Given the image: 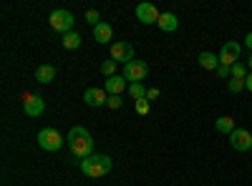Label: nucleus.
Returning <instances> with one entry per match:
<instances>
[{
	"instance_id": "obj_1",
	"label": "nucleus",
	"mask_w": 252,
	"mask_h": 186,
	"mask_svg": "<svg viewBox=\"0 0 252 186\" xmlns=\"http://www.w3.org/2000/svg\"><path fill=\"white\" fill-rule=\"evenodd\" d=\"M68 149H71V154L76 156V159H89V156H94V138H91V133L83 129V126H73L71 131H68Z\"/></svg>"
},
{
	"instance_id": "obj_2",
	"label": "nucleus",
	"mask_w": 252,
	"mask_h": 186,
	"mask_svg": "<svg viewBox=\"0 0 252 186\" xmlns=\"http://www.w3.org/2000/svg\"><path fill=\"white\" fill-rule=\"evenodd\" d=\"M111 159L106 156V154H94V156H89V159H83L81 161V171L86 174V176H91V179H101V176H106L109 171H111Z\"/></svg>"
},
{
	"instance_id": "obj_3",
	"label": "nucleus",
	"mask_w": 252,
	"mask_h": 186,
	"mask_svg": "<svg viewBox=\"0 0 252 186\" xmlns=\"http://www.w3.org/2000/svg\"><path fill=\"white\" fill-rule=\"evenodd\" d=\"M73 26H76V18H73L71 10L58 8V10L51 13V28H53L56 33H63V35H66V33L73 30Z\"/></svg>"
},
{
	"instance_id": "obj_4",
	"label": "nucleus",
	"mask_w": 252,
	"mask_h": 186,
	"mask_svg": "<svg viewBox=\"0 0 252 186\" xmlns=\"http://www.w3.org/2000/svg\"><path fill=\"white\" fill-rule=\"evenodd\" d=\"M129 83H141V80L149 76V63L146 60H131V63L124 66V73H121Z\"/></svg>"
},
{
	"instance_id": "obj_5",
	"label": "nucleus",
	"mask_w": 252,
	"mask_h": 186,
	"mask_svg": "<svg viewBox=\"0 0 252 186\" xmlns=\"http://www.w3.org/2000/svg\"><path fill=\"white\" fill-rule=\"evenodd\" d=\"M38 146L43 151H58L63 146V136L56 129H40L38 133Z\"/></svg>"
},
{
	"instance_id": "obj_6",
	"label": "nucleus",
	"mask_w": 252,
	"mask_h": 186,
	"mask_svg": "<svg viewBox=\"0 0 252 186\" xmlns=\"http://www.w3.org/2000/svg\"><path fill=\"white\" fill-rule=\"evenodd\" d=\"M240 53H242V46L237 40H229V43H224L222 51H220V63L232 68L235 63H240Z\"/></svg>"
},
{
	"instance_id": "obj_7",
	"label": "nucleus",
	"mask_w": 252,
	"mask_h": 186,
	"mask_svg": "<svg viewBox=\"0 0 252 186\" xmlns=\"http://www.w3.org/2000/svg\"><path fill=\"white\" fill-rule=\"evenodd\" d=\"M111 60H116V63H131L134 60V46L126 43V40H116V43L111 46Z\"/></svg>"
},
{
	"instance_id": "obj_8",
	"label": "nucleus",
	"mask_w": 252,
	"mask_h": 186,
	"mask_svg": "<svg viewBox=\"0 0 252 186\" xmlns=\"http://www.w3.org/2000/svg\"><path fill=\"white\" fill-rule=\"evenodd\" d=\"M159 18H161V13L157 10V5L154 3H139L136 5V20H141L144 26H154V23H159Z\"/></svg>"
},
{
	"instance_id": "obj_9",
	"label": "nucleus",
	"mask_w": 252,
	"mask_h": 186,
	"mask_svg": "<svg viewBox=\"0 0 252 186\" xmlns=\"http://www.w3.org/2000/svg\"><path fill=\"white\" fill-rule=\"evenodd\" d=\"M23 111H26V116L38 118L40 113L46 111V103H43V98H40L38 93H26L23 96Z\"/></svg>"
},
{
	"instance_id": "obj_10",
	"label": "nucleus",
	"mask_w": 252,
	"mask_h": 186,
	"mask_svg": "<svg viewBox=\"0 0 252 186\" xmlns=\"http://www.w3.org/2000/svg\"><path fill=\"white\" fill-rule=\"evenodd\" d=\"M229 146L235 151H250L252 149V133L247 129H235L229 133Z\"/></svg>"
},
{
	"instance_id": "obj_11",
	"label": "nucleus",
	"mask_w": 252,
	"mask_h": 186,
	"mask_svg": "<svg viewBox=\"0 0 252 186\" xmlns=\"http://www.w3.org/2000/svg\"><path fill=\"white\" fill-rule=\"evenodd\" d=\"M126 88H129V80H126L124 76H111V78H106V83H103V91H106L109 96H121Z\"/></svg>"
},
{
	"instance_id": "obj_12",
	"label": "nucleus",
	"mask_w": 252,
	"mask_h": 186,
	"mask_svg": "<svg viewBox=\"0 0 252 186\" xmlns=\"http://www.w3.org/2000/svg\"><path fill=\"white\" fill-rule=\"evenodd\" d=\"M83 101L89 103V106H94V108H98V106H106V101H109V96H106V91L103 88H89L86 93H83Z\"/></svg>"
},
{
	"instance_id": "obj_13",
	"label": "nucleus",
	"mask_w": 252,
	"mask_h": 186,
	"mask_svg": "<svg viewBox=\"0 0 252 186\" xmlns=\"http://www.w3.org/2000/svg\"><path fill=\"white\" fill-rule=\"evenodd\" d=\"M94 40H96V43H111V40H114V28L101 20V23L94 28Z\"/></svg>"
},
{
	"instance_id": "obj_14",
	"label": "nucleus",
	"mask_w": 252,
	"mask_h": 186,
	"mask_svg": "<svg viewBox=\"0 0 252 186\" xmlns=\"http://www.w3.org/2000/svg\"><path fill=\"white\" fill-rule=\"evenodd\" d=\"M35 80L38 83H51V80H56V66L51 63H43L35 68Z\"/></svg>"
},
{
	"instance_id": "obj_15",
	"label": "nucleus",
	"mask_w": 252,
	"mask_h": 186,
	"mask_svg": "<svg viewBox=\"0 0 252 186\" xmlns=\"http://www.w3.org/2000/svg\"><path fill=\"white\" fill-rule=\"evenodd\" d=\"M159 30H164V33H174L177 28H179V20H177V15L174 13H161V18H159Z\"/></svg>"
},
{
	"instance_id": "obj_16",
	"label": "nucleus",
	"mask_w": 252,
	"mask_h": 186,
	"mask_svg": "<svg viewBox=\"0 0 252 186\" xmlns=\"http://www.w3.org/2000/svg\"><path fill=\"white\" fill-rule=\"evenodd\" d=\"M197 60H199V66H202L204 71H217V68H220V55L209 53V51L199 53V55H197Z\"/></svg>"
},
{
	"instance_id": "obj_17",
	"label": "nucleus",
	"mask_w": 252,
	"mask_h": 186,
	"mask_svg": "<svg viewBox=\"0 0 252 186\" xmlns=\"http://www.w3.org/2000/svg\"><path fill=\"white\" fill-rule=\"evenodd\" d=\"M215 129H217V133H232L237 126H235V118L232 116H220L217 121H215Z\"/></svg>"
},
{
	"instance_id": "obj_18",
	"label": "nucleus",
	"mask_w": 252,
	"mask_h": 186,
	"mask_svg": "<svg viewBox=\"0 0 252 186\" xmlns=\"http://www.w3.org/2000/svg\"><path fill=\"white\" fill-rule=\"evenodd\" d=\"M61 46L63 48H66V51H76L78 46H81V35L78 33H66V35H63V40H61Z\"/></svg>"
},
{
	"instance_id": "obj_19",
	"label": "nucleus",
	"mask_w": 252,
	"mask_h": 186,
	"mask_svg": "<svg viewBox=\"0 0 252 186\" xmlns=\"http://www.w3.org/2000/svg\"><path fill=\"white\" fill-rule=\"evenodd\" d=\"M129 93H131L134 101H144V98H146V88H144V83H129Z\"/></svg>"
},
{
	"instance_id": "obj_20",
	"label": "nucleus",
	"mask_w": 252,
	"mask_h": 186,
	"mask_svg": "<svg viewBox=\"0 0 252 186\" xmlns=\"http://www.w3.org/2000/svg\"><path fill=\"white\" fill-rule=\"evenodd\" d=\"M247 71H250V68H247L245 63H235V66H232V78H237V80H245V78L250 76Z\"/></svg>"
},
{
	"instance_id": "obj_21",
	"label": "nucleus",
	"mask_w": 252,
	"mask_h": 186,
	"mask_svg": "<svg viewBox=\"0 0 252 186\" xmlns=\"http://www.w3.org/2000/svg\"><path fill=\"white\" fill-rule=\"evenodd\" d=\"M101 73L106 78L116 76V60H103V63H101Z\"/></svg>"
},
{
	"instance_id": "obj_22",
	"label": "nucleus",
	"mask_w": 252,
	"mask_h": 186,
	"mask_svg": "<svg viewBox=\"0 0 252 186\" xmlns=\"http://www.w3.org/2000/svg\"><path fill=\"white\" fill-rule=\"evenodd\" d=\"M242 88H245V80H237V78H232V80L227 83V91H229V93H240Z\"/></svg>"
},
{
	"instance_id": "obj_23",
	"label": "nucleus",
	"mask_w": 252,
	"mask_h": 186,
	"mask_svg": "<svg viewBox=\"0 0 252 186\" xmlns=\"http://www.w3.org/2000/svg\"><path fill=\"white\" fill-rule=\"evenodd\" d=\"M149 108H152V103L146 101V98L144 101H136V113L139 116H146V113H149Z\"/></svg>"
},
{
	"instance_id": "obj_24",
	"label": "nucleus",
	"mask_w": 252,
	"mask_h": 186,
	"mask_svg": "<svg viewBox=\"0 0 252 186\" xmlns=\"http://www.w3.org/2000/svg\"><path fill=\"white\" fill-rule=\"evenodd\" d=\"M86 23H91L94 28L101 23V20H98V10H94V8H91V10H86Z\"/></svg>"
},
{
	"instance_id": "obj_25",
	"label": "nucleus",
	"mask_w": 252,
	"mask_h": 186,
	"mask_svg": "<svg viewBox=\"0 0 252 186\" xmlns=\"http://www.w3.org/2000/svg\"><path fill=\"white\" fill-rule=\"evenodd\" d=\"M121 103H124V101H121V96H109V101H106V106L116 111V108H121Z\"/></svg>"
},
{
	"instance_id": "obj_26",
	"label": "nucleus",
	"mask_w": 252,
	"mask_h": 186,
	"mask_svg": "<svg viewBox=\"0 0 252 186\" xmlns=\"http://www.w3.org/2000/svg\"><path fill=\"white\" fill-rule=\"evenodd\" d=\"M217 76H220V78H232V68L220 63V68H217Z\"/></svg>"
},
{
	"instance_id": "obj_27",
	"label": "nucleus",
	"mask_w": 252,
	"mask_h": 186,
	"mask_svg": "<svg viewBox=\"0 0 252 186\" xmlns=\"http://www.w3.org/2000/svg\"><path fill=\"white\" fill-rule=\"evenodd\" d=\"M157 98H159V88H146V101L152 103V101H157Z\"/></svg>"
},
{
	"instance_id": "obj_28",
	"label": "nucleus",
	"mask_w": 252,
	"mask_h": 186,
	"mask_svg": "<svg viewBox=\"0 0 252 186\" xmlns=\"http://www.w3.org/2000/svg\"><path fill=\"white\" fill-rule=\"evenodd\" d=\"M245 88H247V91H250V93H252V73H250V76H247V78H245Z\"/></svg>"
},
{
	"instance_id": "obj_29",
	"label": "nucleus",
	"mask_w": 252,
	"mask_h": 186,
	"mask_svg": "<svg viewBox=\"0 0 252 186\" xmlns=\"http://www.w3.org/2000/svg\"><path fill=\"white\" fill-rule=\"evenodd\" d=\"M245 46L252 51V33H247V38H245Z\"/></svg>"
},
{
	"instance_id": "obj_30",
	"label": "nucleus",
	"mask_w": 252,
	"mask_h": 186,
	"mask_svg": "<svg viewBox=\"0 0 252 186\" xmlns=\"http://www.w3.org/2000/svg\"><path fill=\"white\" fill-rule=\"evenodd\" d=\"M247 68H250V73H252V55H250V60H247Z\"/></svg>"
}]
</instances>
